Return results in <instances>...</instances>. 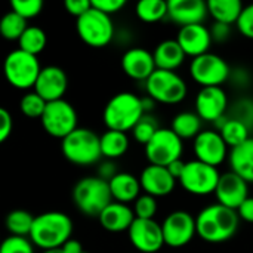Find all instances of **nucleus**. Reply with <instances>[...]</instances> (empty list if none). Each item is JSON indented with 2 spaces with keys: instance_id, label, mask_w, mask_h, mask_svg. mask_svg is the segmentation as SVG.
<instances>
[{
  "instance_id": "1",
  "label": "nucleus",
  "mask_w": 253,
  "mask_h": 253,
  "mask_svg": "<svg viewBox=\"0 0 253 253\" xmlns=\"http://www.w3.org/2000/svg\"><path fill=\"white\" fill-rule=\"evenodd\" d=\"M240 218L236 211L219 203L209 205L196 216V233L208 243H224L234 237Z\"/></svg>"
},
{
  "instance_id": "2",
  "label": "nucleus",
  "mask_w": 253,
  "mask_h": 253,
  "mask_svg": "<svg viewBox=\"0 0 253 253\" xmlns=\"http://www.w3.org/2000/svg\"><path fill=\"white\" fill-rule=\"evenodd\" d=\"M73 234V221L64 212H44L34 216L28 239L34 248L50 251L62 248Z\"/></svg>"
},
{
  "instance_id": "3",
  "label": "nucleus",
  "mask_w": 253,
  "mask_h": 253,
  "mask_svg": "<svg viewBox=\"0 0 253 253\" xmlns=\"http://www.w3.org/2000/svg\"><path fill=\"white\" fill-rule=\"evenodd\" d=\"M144 114L142 98L132 92H120L107 102L102 119L108 130L127 133Z\"/></svg>"
},
{
  "instance_id": "4",
  "label": "nucleus",
  "mask_w": 253,
  "mask_h": 253,
  "mask_svg": "<svg viewBox=\"0 0 253 253\" xmlns=\"http://www.w3.org/2000/svg\"><path fill=\"white\" fill-rule=\"evenodd\" d=\"M73 202L83 215L98 218L113 202L110 185L98 176H86L74 185Z\"/></svg>"
},
{
  "instance_id": "5",
  "label": "nucleus",
  "mask_w": 253,
  "mask_h": 253,
  "mask_svg": "<svg viewBox=\"0 0 253 253\" xmlns=\"http://www.w3.org/2000/svg\"><path fill=\"white\" fill-rule=\"evenodd\" d=\"M64 157L77 166H90L101 160L99 136L87 127H77L61 142Z\"/></svg>"
},
{
  "instance_id": "6",
  "label": "nucleus",
  "mask_w": 253,
  "mask_h": 253,
  "mask_svg": "<svg viewBox=\"0 0 253 253\" xmlns=\"http://www.w3.org/2000/svg\"><path fill=\"white\" fill-rule=\"evenodd\" d=\"M145 89L148 98L154 102L175 105L182 102L187 98L188 86L185 80L175 71L156 70L147 80Z\"/></svg>"
},
{
  "instance_id": "7",
  "label": "nucleus",
  "mask_w": 253,
  "mask_h": 253,
  "mask_svg": "<svg viewBox=\"0 0 253 253\" xmlns=\"http://www.w3.org/2000/svg\"><path fill=\"white\" fill-rule=\"evenodd\" d=\"M40 70L42 67L39 64L37 56L27 53L21 49L7 53L3 62V73L7 83L21 90L34 87Z\"/></svg>"
},
{
  "instance_id": "8",
  "label": "nucleus",
  "mask_w": 253,
  "mask_h": 253,
  "mask_svg": "<svg viewBox=\"0 0 253 253\" xmlns=\"http://www.w3.org/2000/svg\"><path fill=\"white\" fill-rule=\"evenodd\" d=\"M76 28L79 37L90 47H104L114 37V24L111 16L90 7L84 15L77 18Z\"/></svg>"
},
{
  "instance_id": "9",
  "label": "nucleus",
  "mask_w": 253,
  "mask_h": 253,
  "mask_svg": "<svg viewBox=\"0 0 253 253\" xmlns=\"http://www.w3.org/2000/svg\"><path fill=\"white\" fill-rule=\"evenodd\" d=\"M230 74L228 62L212 52L193 58L190 64V76L202 87H222Z\"/></svg>"
},
{
  "instance_id": "10",
  "label": "nucleus",
  "mask_w": 253,
  "mask_h": 253,
  "mask_svg": "<svg viewBox=\"0 0 253 253\" xmlns=\"http://www.w3.org/2000/svg\"><path fill=\"white\" fill-rule=\"evenodd\" d=\"M221 173L218 168L209 166L199 160L185 162L184 172L179 178L182 188L193 196H209L215 194Z\"/></svg>"
},
{
  "instance_id": "11",
  "label": "nucleus",
  "mask_w": 253,
  "mask_h": 253,
  "mask_svg": "<svg viewBox=\"0 0 253 253\" xmlns=\"http://www.w3.org/2000/svg\"><path fill=\"white\" fill-rule=\"evenodd\" d=\"M40 122L46 133L53 138H59L61 141L79 127L77 113L74 107L65 99L47 102Z\"/></svg>"
},
{
  "instance_id": "12",
  "label": "nucleus",
  "mask_w": 253,
  "mask_h": 253,
  "mask_svg": "<svg viewBox=\"0 0 253 253\" xmlns=\"http://www.w3.org/2000/svg\"><path fill=\"white\" fill-rule=\"evenodd\" d=\"M184 153V142L172 129L160 127L153 139L145 145V157L150 165L168 168L175 160H179Z\"/></svg>"
},
{
  "instance_id": "13",
  "label": "nucleus",
  "mask_w": 253,
  "mask_h": 253,
  "mask_svg": "<svg viewBox=\"0 0 253 253\" xmlns=\"http://www.w3.org/2000/svg\"><path fill=\"white\" fill-rule=\"evenodd\" d=\"M162 231L166 246L175 249L187 246L197 236L196 218L187 211H175L162 222Z\"/></svg>"
},
{
  "instance_id": "14",
  "label": "nucleus",
  "mask_w": 253,
  "mask_h": 253,
  "mask_svg": "<svg viewBox=\"0 0 253 253\" xmlns=\"http://www.w3.org/2000/svg\"><path fill=\"white\" fill-rule=\"evenodd\" d=\"M132 246L141 253H157L165 246L162 224L154 219H138L127 230Z\"/></svg>"
},
{
  "instance_id": "15",
  "label": "nucleus",
  "mask_w": 253,
  "mask_h": 253,
  "mask_svg": "<svg viewBox=\"0 0 253 253\" xmlns=\"http://www.w3.org/2000/svg\"><path fill=\"white\" fill-rule=\"evenodd\" d=\"M196 160L218 168L228 156V147L218 130H202L193 142Z\"/></svg>"
},
{
  "instance_id": "16",
  "label": "nucleus",
  "mask_w": 253,
  "mask_h": 253,
  "mask_svg": "<svg viewBox=\"0 0 253 253\" xmlns=\"http://www.w3.org/2000/svg\"><path fill=\"white\" fill-rule=\"evenodd\" d=\"M228 96L222 87H202L196 96V114L202 122L216 123L225 117Z\"/></svg>"
},
{
  "instance_id": "17",
  "label": "nucleus",
  "mask_w": 253,
  "mask_h": 253,
  "mask_svg": "<svg viewBox=\"0 0 253 253\" xmlns=\"http://www.w3.org/2000/svg\"><path fill=\"white\" fill-rule=\"evenodd\" d=\"M68 87V77L65 71L56 65H47L40 70L34 84V92L46 102L64 99Z\"/></svg>"
},
{
  "instance_id": "18",
  "label": "nucleus",
  "mask_w": 253,
  "mask_h": 253,
  "mask_svg": "<svg viewBox=\"0 0 253 253\" xmlns=\"http://www.w3.org/2000/svg\"><path fill=\"white\" fill-rule=\"evenodd\" d=\"M215 197L218 200L216 203L237 211L249 197V184L234 172L228 170L221 173L218 187L215 190Z\"/></svg>"
},
{
  "instance_id": "19",
  "label": "nucleus",
  "mask_w": 253,
  "mask_h": 253,
  "mask_svg": "<svg viewBox=\"0 0 253 253\" xmlns=\"http://www.w3.org/2000/svg\"><path fill=\"white\" fill-rule=\"evenodd\" d=\"M176 42L184 50L185 56L197 58L209 52L213 40L209 27L205 24H194L181 27L176 36Z\"/></svg>"
},
{
  "instance_id": "20",
  "label": "nucleus",
  "mask_w": 253,
  "mask_h": 253,
  "mask_svg": "<svg viewBox=\"0 0 253 253\" xmlns=\"http://www.w3.org/2000/svg\"><path fill=\"white\" fill-rule=\"evenodd\" d=\"M139 184L144 194L153 197H166L173 193L176 179L169 173L168 168L148 165L139 175Z\"/></svg>"
},
{
  "instance_id": "21",
  "label": "nucleus",
  "mask_w": 253,
  "mask_h": 253,
  "mask_svg": "<svg viewBox=\"0 0 253 253\" xmlns=\"http://www.w3.org/2000/svg\"><path fill=\"white\" fill-rule=\"evenodd\" d=\"M208 4L203 0H170L168 1V16L181 27L203 24L208 18Z\"/></svg>"
},
{
  "instance_id": "22",
  "label": "nucleus",
  "mask_w": 253,
  "mask_h": 253,
  "mask_svg": "<svg viewBox=\"0 0 253 253\" xmlns=\"http://www.w3.org/2000/svg\"><path fill=\"white\" fill-rule=\"evenodd\" d=\"M123 73L138 82H145L157 68L154 64L153 52L144 47H130L122 56Z\"/></svg>"
},
{
  "instance_id": "23",
  "label": "nucleus",
  "mask_w": 253,
  "mask_h": 253,
  "mask_svg": "<svg viewBox=\"0 0 253 253\" xmlns=\"http://www.w3.org/2000/svg\"><path fill=\"white\" fill-rule=\"evenodd\" d=\"M99 224L110 233H123L130 228L135 221L133 209L129 205L111 202L98 216Z\"/></svg>"
},
{
  "instance_id": "24",
  "label": "nucleus",
  "mask_w": 253,
  "mask_h": 253,
  "mask_svg": "<svg viewBox=\"0 0 253 253\" xmlns=\"http://www.w3.org/2000/svg\"><path fill=\"white\" fill-rule=\"evenodd\" d=\"M110 191L113 202H119L123 205H129L135 202L141 196V184L139 178L127 172H119L110 182Z\"/></svg>"
},
{
  "instance_id": "25",
  "label": "nucleus",
  "mask_w": 253,
  "mask_h": 253,
  "mask_svg": "<svg viewBox=\"0 0 253 253\" xmlns=\"http://www.w3.org/2000/svg\"><path fill=\"white\" fill-rule=\"evenodd\" d=\"M154 64L157 70H165V71H175L179 68L184 61H185V53L178 44L176 39L175 40H163L160 42L154 52H153Z\"/></svg>"
},
{
  "instance_id": "26",
  "label": "nucleus",
  "mask_w": 253,
  "mask_h": 253,
  "mask_svg": "<svg viewBox=\"0 0 253 253\" xmlns=\"http://www.w3.org/2000/svg\"><path fill=\"white\" fill-rule=\"evenodd\" d=\"M231 172L243 178L248 184L253 182V138H249L242 145L231 148L228 154Z\"/></svg>"
},
{
  "instance_id": "27",
  "label": "nucleus",
  "mask_w": 253,
  "mask_h": 253,
  "mask_svg": "<svg viewBox=\"0 0 253 253\" xmlns=\"http://www.w3.org/2000/svg\"><path fill=\"white\" fill-rule=\"evenodd\" d=\"M215 125L218 126V132L228 148H236L251 138L248 123H245L239 119L224 117L219 122H216Z\"/></svg>"
},
{
  "instance_id": "28",
  "label": "nucleus",
  "mask_w": 253,
  "mask_h": 253,
  "mask_svg": "<svg viewBox=\"0 0 253 253\" xmlns=\"http://www.w3.org/2000/svg\"><path fill=\"white\" fill-rule=\"evenodd\" d=\"M206 4L208 12L215 22H222L227 25L236 24L245 7L240 0H209Z\"/></svg>"
},
{
  "instance_id": "29",
  "label": "nucleus",
  "mask_w": 253,
  "mask_h": 253,
  "mask_svg": "<svg viewBox=\"0 0 253 253\" xmlns=\"http://www.w3.org/2000/svg\"><path fill=\"white\" fill-rule=\"evenodd\" d=\"M101 154L105 160H116L126 154L129 150V138L127 133L117 130H107L99 136Z\"/></svg>"
},
{
  "instance_id": "30",
  "label": "nucleus",
  "mask_w": 253,
  "mask_h": 253,
  "mask_svg": "<svg viewBox=\"0 0 253 253\" xmlns=\"http://www.w3.org/2000/svg\"><path fill=\"white\" fill-rule=\"evenodd\" d=\"M170 129L182 141L194 139L202 132V119L193 111H182L173 117Z\"/></svg>"
},
{
  "instance_id": "31",
  "label": "nucleus",
  "mask_w": 253,
  "mask_h": 253,
  "mask_svg": "<svg viewBox=\"0 0 253 253\" xmlns=\"http://www.w3.org/2000/svg\"><path fill=\"white\" fill-rule=\"evenodd\" d=\"M34 222V216L22 209H16L7 213L4 219V227L10 233V236L16 237H28L31 233V227Z\"/></svg>"
},
{
  "instance_id": "32",
  "label": "nucleus",
  "mask_w": 253,
  "mask_h": 253,
  "mask_svg": "<svg viewBox=\"0 0 253 253\" xmlns=\"http://www.w3.org/2000/svg\"><path fill=\"white\" fill-rule=\"evenodd\" d=\"M136 16L147 24L159 22L168 16V1L165 0H141L135 7Z\"/></svg>"
},
{
  "instance_id": "33",
  "label": "nucleus",
  "mask_w": 253,
  "mask_h": 253,
  "mask_svg": "<svg viewBox=\"0 0 253 253\" xmlns=\"http://www.w3.org/2000/svg\"><path fill=\"white\" fill-rule=\"evenodd\" d=\"M46 43H47L46 33L40 27L28 25L27 30L22 33V36L18 40V44H19L18 49L37 56L46 47Z\"/></svg>"
},
{
  "instance_id": "34",
  "label": "nucleus",
  "mask_w": 253,
  "mask_h": 253,
  "mask_svg": "<svg viewBox=\"0 0 253 253\" xmlns=\"http://www.w3.org/2000/svg\"><path fill=\"white\" fill-rule=\"evenodd\" d=\"M27 21L15 12H7L0 19V34L6 40H19L22 33L27 30Z\"/></svg>"
},
{
  "instance_id": "35",
  "label": "nucleus",
  "mask_w": 253,
  "mask_h": 253,
  "mask_svg": "<svg viewBox=\"0 0 253 253\" xmlns=\"http://www.w3.org/2000/svg\"><path fill=\"white\" fill-rule=\"evenodd\" d=\"M159 129H160V126H159V122L156 120V117L151 116L150 113H145L139 119V122L135 125V127L132 129V135L138 144H142L145 147L153 139V136L159 132Z\"/></svg>"
},
{
  "instance_id": "36",
  "label": "nucleus",
  "mask_w": 253,
  "mask_h": 253,
  "mask_svg": "<svg viewBox=\"0 0 253 253\" xmlns=\"http://www.w3.org/2000/svg\"><path fill=\"white\" fill-rule=\"evenodd\" d=\"M46 101L39 96L36 92L25 93L19 101V110L21 113L28 119H40L46 108Z\"/></svg>"
},
{
  "instance_id": "37",
  "label": "nucleus",
  "mask_w": 253,
  "mask_h": 253,
  "mask_svg": "<svg viewBox=\"0 0 253 253\" xmlns=\"http://www.w3.org/2000/svg\"><path fill=\"white\" fill-rule=\"evenodd\" d=\"M133 206V213L135 218L138 219H154L159 205H157V199L148 194H141L135 202Z\"/></svg>"
},
{
  "instance_id": "38",
  "label": "nucleus",
  "mask_w": 253,
  "mask_h": 253,
  "mask_svg": "<svg viewBox=\"0 0 253 253\" xmlns=\"http://www.w3.org/2000/svg\"><path fill=\"white\" fill-rule=\"evenodd\" d=\"M10 9L25 21L36 18L42 9H43V1L42 0H12L10 1Z\"/></svg>"
},
{
  "instance_id": "39",
  "label": "nucleus",
  "mask_w": 253,
  "mask_h": 253,
  "mask_svg": "<svg viewBox=\"0 0 253 253\" xmlns=\"http://www.w3.org/2000/svg\"><path fill=\"white\" fill-rule=\"evenodd\" d=\"M0 253H34V245L28 237L9 236L0 242Z\"/></svg>"
},
{
  "instance_id": "40",
  "label": "nucleus",
  "mask_w": 253,
  "mask_h": 253,
  "mask_svg": "<svg viewBox=\"0 0 253 253\" xmlns=\"http://www.w3.org/2000/svg\"><path fill=\"white\" fill-rule=\"evenodd\" d=\"M236 25L245 37L253 40V3L243 7Z\"/></svg>"
},
{
  "instance_id": "41",
  "label": "nucleus",
  "mask_w": 253,
  "mask_h": 253,
  "mask_svg": "<svg viewBox=\"0 0 253 253\" xmlns=\"http://www.w3.org/2000/svg\"><path fill=\"white\" fill-rule=\"evenodd\" d=\"M125 0H92V7L98 9L99 12L111 16L117 12H120L125 7Z\"/></svg>"
},
{
  "instance_id": "42",
  "label": "nucleus",
  "mask_w": 253,
  "mask_h": 253,
  "mask_svg": "<svg viewBox=\"0 0 253 253\" xmlns=\"http://www.w3.org/2000/svg\"><path fill=\"white\" fill-rule=\"evenodd\" d=\"M64 7L70 15L76 16L77 19L92 7V1L90 0H65Z\"/></svg>"
},
{
  "instance_id": "43",
  "label": "nucleus",
  "mask_w": 253,
  "mask_h": 253,
  "mask_svg": "<svg viewBox=\"0 0 253 253\" xmlns=\"http://www.w3.org/2000/svg\"><path fill=\"white\" fill-rule=\"evenodd\" d=\"M12 129H13V120L10 113L4 107H0V144H3L10 136Z\"/></svg>"
},
{
  "instance_id": "44",
  "label": "nucleus",
  "mask_w": 253,
  "mask_h": 253,
  "mask_svg": "<svg viewBox=\"0 0 253 253\" xmlns=\"http://www.w3.org/2000/svg\"><path fill=\"white\" fill-rule=\"evenodd\" d=\"M209 30H211L212 40L218 42V43H222V42L228 40L230 36H231V25H227V24H222V22H215Z\"/></svg>"
},
{
  "instance_id": "45",
  "label": "nucleus",
  "mask_w": 253,
  "mask_h": 253,
  "mask_svg": "<svg viewBox=\"0 0 253 253\" xmlns=\"http://www.w3.org/2000/svg\"><path fill=\"white\" fill-rule=\"evenodd\" d=\"M117 173L119 172L116 169L114 162L113 160H105V162L99 163V166H98V175L96 176L101 178V179H104V181H107V182H110Z\"/></svg>"
},
{
  "instance_id": "46",
  "label": "nucleus",
  "mask_w": 253,
  "mask_h": 253,
  "mask_svg": "<svg viewBox=\"0 0 253 253\" xmlns=\"http://www.w3.org/2000/svg\"><path fill=\"white\" fill-rule=\"evenodd\" d=\"M236 212L240 219H243L245 222L253 224V197H248Z\"/></svg>"
},
{
  "instance_id": "47",
  "label": "nucleus",
  "mask_w": 253,
  "mask_h": 253,
  "mask_svg": "<svg viewBox=\"0 0 253 253\" xmlns=\"http://www.w3.org/2000/svg\"><path fill=\"white\" fill-rule=\"evenodd\" d=\"M184 168H185V162H182V160L179 159V160H175L173 163H170V165L168 166V170H169V173H170L176 181H179V178H181V175H182V172H184Z\"/></svg>"
},
{
  "instance_id": "48",
  "label": "nucleus",
  "mask_w": 253,
  "mask_h": 253,
  "mask_svg": "<svg viewBox=\"0 0 253 253\" xmlns=\"http://www.w3.org/2000/svg\"><path fill=\"white\" fill-rule=\"evenodd\" d=\"M64 253H83V246H82V243L79 242V240H76V239H70L62 248H61Z\"/></svg>"
},
{
  "instance_id": "49",
  "label": "nucleus",
  "mask_w": 253,
  "mask_h": 253,
  "mask_svg": "<svg viewBox=\"0 0 253 253\" xmlns=\"http://www.w3.org/2000/svg\"><path fill=\"white\" fill-rule=\"evenodd\" d=\"M43 253H64V251L59 248V249H50V251H44Z\"/></svg>"
},
{
  "instance_id": "50",
  "label": "nucleus",
  "mask_w": 253,
  "mask_h": 253,
  "mask_svg": "<svg viewBox=\"0 0 253 253\" xmlns=\"http://www.w3.org/2000/svg\"><path fill=\"white\" fill-rule=\"evenodd\" d=\"M251 122H252V125H253V111H252V119H251Z\"/></svg>"
},
{
  "instance_id": "51",
  "label": "nucleus",
  "mask_w": 253,
  "mask_h": 253,
  "mask_svg": "<svg viewBox=\"0 0 253 253\" xmlns=\"http://www.w3.org/2000/svg\"><path fill=\"white\" fill-rule=\"evenodd\" d=\"M83 253H87V252H83Z\"/></svg>"
}]
</instances>
